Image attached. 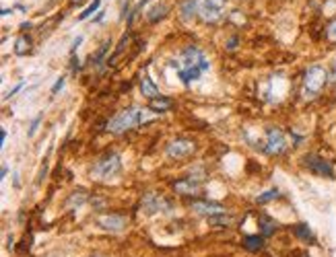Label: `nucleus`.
Returning a JSON list of instances; mask_svg holds the SVG:
<instances>
[{"mask_svg":"<svg viewBox=\"0 0 336 257\" xmlns=\"http://www.w3.org/2000/svg\"><path fill=\"white\" fill-rule=\"evenodd\" d=\"M326 78H328V74H326V70H324L322 66H311V68H307V72H305V76H303V95H305L307 99H314V97L324 89Z\"/></svg>","mask_w":336,"mask_h":257,"instance_id":"20e7f679","label":"nucleus"},{"mask_svg":"<svg viewBox=\"0 0 336 257\" xmlns=\"http://www.w3.org/2000/svg\"><path fill=\"white\" fill-rule=\"evenodd\" d=\"M140 91H142V95L149 97V99L159 97V89L155 87V82L151 80V76H142V80H140Z\"/></svg>","mask_w":336,"mask_h":257,"instance_id":"4468645a","label":"nucleus"},{"mask_svg":"<svg viewBox=\"0 0 336 257\" xmlns=\"http://www.w3.org/2000/svg\"><path fill=\"white\" fill-rule=\"evenodd\" d=\"M278 197H281V191L274 187V189H268V191L260 193V195L256 197V202H258V204H266V202H272V199H278Z\"/></svg>","mask_w":336,"mask_h":257,"instance_id":"6ab92c4d","label":"nucleus"},{"mask_svg":"<svg viewBox=\"0 0 336 257\" xmlns=\"http://www.w3.org/2000/svg\"><path fill=\"white\" fill-rule=\"evenodd\" d=\"M235 43H237V39H235V37H233V39H231V41H229V49H233V47H235Z\"/></svg>","mask_w":336,"mask_h":257,"instance_id":"2f4dec72","label":"nucleus"},{"mask_svg":"<svg viewBox=\"0 0 336 257\" xmlns=\"http://www.w3.org/2000/svg\"><path fill=\"white\" fill-rule=\"evenodd\" d=\"M208 222L210 224H231V218L225 216V214H217V216H210Z\"/></svg>","mask_w":336,"mask_h":257,"instance_id":"5701e85b","label":"nucleus"},{"mask_svg":"<svg viewBox=\"0 0 336 257\" xmlns=\"http://www.w3.org/2000/svg\"><path fill=\"white\" fill-rule=\"evenodd\" d=\"M107 45H109V41H105V43L101 45V49L97 51V56H93V62H95V64H97V62H99V60L103 58V54H105V51H107Z\"/></svg>","mask_w":336,"mask_h":257,"instance_id":"a878e982","label":"nucleus"},{"mask_svg":"<svg viewBox=\"0 0 336 257\" xmlns=\"http://www.w3.org/2000/svg\"><path fill=\"white\" fill-rule=\"evenodd\" d=\"M99 5H101V0H93V3H91V5H89V7H87V9H85L81 15H79V21H85V19H89V17H91V15H93V13L99 9Z\"/></svg>","mask_w":336,"mask_h":257,"instance_id":"412c9836","label":"nucleus"},{"mask_svg":"<svg viewBox=\"0 0 336 257\" xmlns=\"http://www.w3.org/2000/svg\"><path fill=\"white\" fill-rule=\"evenodd\" d=\"M192 210H196L198 214H204V216H217V214H225L221 204H214V202H194L192 204Z\"/></svg>","mask_w":336,"mask_h":257,"instance_id":"9b49d317","label":"nucleus"},{"mask_svg":"<svg viewBox=\"0 0 336 257\" xmlns=\"http://www.w3.org/2000/svg\"><path fill=\"white\" fill-rule=\"evenodd\" d=\"M194 150H196V142L194 140L180 138V140H174L170 146H167V157H170V159H184V157H190Z\"/></svg>","mask_w":336,"mask_h":257,"instance_id":"0eeeda50","label":"nucleus"},{"mask_svg":"<svg viewBox=\"0 0 336 257\" xmlns=\"http://www.w3.org/2000/svg\"><path fill=\"white\" fill-rule=\"evenodd\" d=\"M176 191L184 193V195H194L200 191V181H194V177H188V179H182L176 183Z\"/></svg>","mask_w":336,"mask_h":257,"instance_id":"f8f14e48","label":"nucleus"},{"mask_svg":"<svg viewBox=\"0 0 336 257\" xmlns=\"http://www.w3.org/2000/svg\"><path fill=\"white\" fill-rule=\"evenodd\" d=\"M174 107V101L172 99H167V97H155V99H151V105H149V109L151 111H157V113H161V111H167V109H172Z\"/></svg>","mask_w":336,"mask_h":257,"instance_id":"ddd939ff","label":"nucleus"},{"mask_svg":"<svg viewBox=\"0 0 336 257\" xmlns=\"http://www.w3.org/2000/svg\"><path fill=\"white\" fill-rule=\"evenodd\" d=\"M196 7H198V0H186V3L182 5V17H184L186 21L192 19L194 13H196Z\"/></svg>","mask_w":336,"mask_h":257,"instance_id":"a211bd4d","label":"nucleus"},{"mask_svg":"<svg viewBox=\"0 0 336 257\" xmlns=\"http://www.w3.org/2000/svg\"><path fill=\"white\" fill-rule=\"evenodd\" d=\"M326 35H328V39H330V41H336V21H332V23L328 25Z\"/></svg>","mask_w":336,"mask_h":257,"instance_id":"b1692460","label":"nucleus"},{"mask_svg":"<svg viewBox=\"0 0 336 257\" xmlns=\"http://www.w3.org/2000/svg\"><path fill=\"white\" fill-rule=\"evenodd\" d=\"M5 140H7V132L3 130V132H0V144H5Z\"/></svg>","mask_w":336,"mask_h":257,"instance_id":"7c9ffc66","label":"nucleus"},{"mask_svg":"<svg viewBox=\"0 0 336 257\" xmlns=\"http://www.w3.org/2000/svg\"><path fill=\"white\" fill-rule=\"evenodd\" d=\"M145 122V109H138V107H128L124 111H120L118 116H114L109 122H107V130L114 132V134H122L126 130H132L136 128L138 124Z\"/></svg>","mask_w":336,"mask_h":257,"instance_id":"f03ea898","label":"nucleus"},{"mask_svg":"<svg viewBox=\"0 0 336 257\" xmlns=\"http://www.w3.org/2000/svg\"><path fill=\"white\" fill-rule=\"evenodd\" d=\"M225 7H227V0H202L200 15L206 23H217L225 15Z\"/></svg>","mask_w":336,"mask_h":257,"instance_id":"39448f33","label":"nucleus"},{"mask_svg":"<svg viewBox=\"0 0 336 257\" xmlns=\"http://www.w3.org/2000/svg\"><path fill=\"white\" fill-rule=\"evenodd\" d=\"M303 165L316 173V175H322V177H334V169L328 161H324L322 157H318V154H305L303 157Z\"/></svg>","mask_w":336,"mask_h":257,"instance_id":"423d86ee","label":"nucleus"},{"mask_svg":"<svg viewBox=\"0 0 336 257\" xmlns=\"http://www.w3.org/2000/svg\"><path fill=\"white\" fill-rule=\"evenodd\" d=\"M87 199V195H85V191L81 189V191H75V195H73V199H70V204H83Z\"/></svg>","mask_w":336,"mask_h":257,"instance_id":"393cba45","label":"nucleus"},{"mask_svg":"<svg viewBox=\"0 0 336 257\" xmlns=\"http://www.w3.org/2000/svg\"><path fill=\"white\" fill-rule=\"evenodd\" d=\"M39 122H41V116H37V118L33 120V124H31V128H29V136H33V134H35V130H37Z\"/></svg>","mask_w":336,"mask_h":257,"instance_id":"cd10ccee","label":"nucleus"},{"mask_svg":"<svg viewBox=\"0 0 336 257\" xmlns=\"http://www.w3.org/2000/svg\"><path fill=\"white\" fill-rule=\"evenodd\" d=\"M208 66H210V62L206 60L204 51H202L200 47H196V45L186 47V49L182 51V56H180L178 64H176L178 76H180L182 82H186V84L192 82V80H196V78H200V74L206 72Z\"/></svg>","mask_w":336,"mask_h":257,"instance_id":"f257e3e1","label":"nucleus"},{"mask_svg":"<svg viewBox=\"0 0 336 257\" xmlns=\"http://www.w3.org/2000/svg\"><path fill=\"white\" fill-rule=\"evenodd\" d=\"M62 87H64V76H62V78H58V80H56V84L52 87V95H56V93H58V91H60Z\"/></svg>","mask_w":336,"mask_h":257,"instance_id":"bb28decb","label":"nucleus"},{"mask_svg":"<svg viewBox=\"0 0 336 257\" xmlns=\"http://www.w3.org/2000/svg\"><path fill=\"white\" fill-rule=\"evenodd\" d=\"M295 235H297L301 241H307V243L314 241V233L309 231L307 224H297V226H295Z\"/></svg>","mask_w":336,"mask_h":257,"instance_id":"aec40b11","label":"nucleus"},{"mask_svg":"<svg viewBox=\"0 0 336 257\" xmlns=\"http://www.w3.org/2000/svg\"><path fill=\"white\" fill-rule=\"evenodd\" d=\"M244 247L248 249V251H262V247H264V237L262 235H250V237H246L244 239Z\"/></svg>","mask_w":336,"mask_h":257,"instance_id":"2eb2a0df","label":"nucleus"},{"mask_svg":"<svg viewBox=\"0 0 336 257\" xmlns=\"http://www.w3.org/2000/svg\"><path fill=\"white\" fill-rule=\"evenodd\" d=\"M120 171H122L120 157H118L116 152H107L105 157H101L95 163L91 175H93V179H111V177H116Z\"/></svg>","mask_w":336,"mask_h":257,"instance_id":"7ed1b4c3","label":"nucleus"},{"mask_svg":"<svg viewBox=\"0 0 336 257\" xmlns=\"http://www.w3.org/2000/svg\"><path fill=\"white\" fill-rule=\"evenodd\" d=\"M97 224L105 231H111V233H120L128 226V216H122V214H101L97 216Z\"/></svg>","mask_w":336,"mask_h":257,"instance_id":"1a4fd4ad","label":"nucleus"},{"mask_svg":"<svg viewBox=\"0 0 336 257\" xmlns=\"http://www.w3.org/2000/svg\"><path fill=\"white\" fill-rule=\"evenodd\" d=\"M29 49H31L29 35H19L17 41H15V54L17 56H25V54H29Z\"/></svg>","mask_w":336,"mask_h":257,"instance_id":"dca6fc26","label":"nucleus"},{"mask_svg":"<svg viewBox=\"0 0 336 257\" xmlns=\"http://www.w3.org/2000/svg\"><path fill=\"white\" fill-rule=\"evenodd\" d=\"M142 208H145L147 214H157V212H161V210H165V208H170V204H167V202H165L161 195H157V193H147L145 199H142Z\"/></svg>","mask_w":336,"mask_h":257,"instance_id":"9d476101","label":"nucleus"},{"mask_svg":"<svg viewBox=\"0 0 336 257\" xmlns=\"http://www.w3.org/2000/svg\"><path fill=\"white\" fill-rule=\"evenodd\" d=\"M21 89H23V82H21V84H17V87H15V89H13V91H11V93H9V95H7V97H5V99H9V97H11V95H15V93H19V91H21Z\"/></svg>","mask_w":336,"mask_h":257,"instance_id":"c85d7f7f","label":"nucleus"},{"mask_svg":"<svg viewBox=\"0 0 336 257\" xmlns=\"http://www.w3.org/2000/svg\"><path fill=\"white\" fill-rule=\"evenodd\" d=\"M165 11H167V7H165V5H163V7H155L153 11H149L147 19H149L151 23H155V21H159V17H163V15H165Z\"/></svg>","mask_w":336,"mask_h":257,"instance_id":"4be33fe9","label":"nucleus"},{"mask_svg":"<svg viewBox=\"0 0 336 257\" xmlns=\"http://www.w3.org/2000/svg\"><path fill=\"white\" fill-rule=\"evenodd\" d=\"M287 146L285 132L278 128H268L266 130V152L268 154H281Z\"/></svg>","mask_w":336,"mask_h":257,"instance_id":"6e6552de","label":"nucleus"},{"mask_svg":"<svg viewBox=\"0 0 336 257\" xmlns=\"http://www.w3.org/2000/svg\"><path fill=\"white\" fill-rule=\"evenodd\" d=\"M260 226H262V237H270L276 231V222L272 218H268V216L260 218Z\"/></svg>","mask_w":336,"mask_h":257,"instance_id":"f3484780","label":"nucleus"},{"mask_svg":"<svg viewBox=\"0 0 336 257\" xmlns=\"http://www.w3.org/2000/svg\"><path fill=\"white\" fill-rule=\"evenodd\" d=\"M330 78L336 80V62H334V66H332V70H330Z\"/></svg>","mask_w":336,"mask_h":257,"instance_id":"c756f323","label":"nucleus"}]
</instances>
